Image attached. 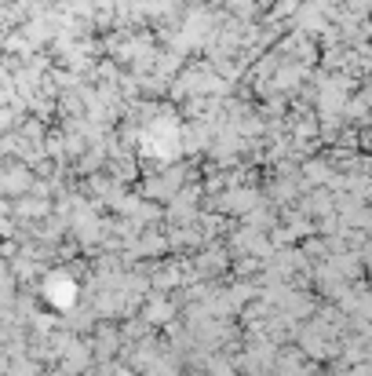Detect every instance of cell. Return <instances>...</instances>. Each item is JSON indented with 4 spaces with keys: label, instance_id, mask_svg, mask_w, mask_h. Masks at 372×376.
<instances>
[{
    "label": "cell",
    "instance_id": "obj_1",
    "mask_svg": "<svg viewBox=\"0 0 372 376\" xmlns=\"http://www.w3.org/2000/svg\"><path fill=\"white\" fill-rule=\"evenodd\" d=\"M44 300L51 303V307H73V300H77V281L70 278V274H48V281H44Z\"/></svg>",
    "mask_w": 372,
    "mask_h": 376
},
{
    "label": "cell",
    "instance_id": "obj_2",
    "mask_svg": "<svg viewBox=\"0 0 372 376\" xmlns=\"http://www.w3.org/2000/svg\"><path fill=\"white\" fill-rule=\"evenodd\" d=\"M168 315H172V310H168L165 303H153V307H150V318H153V322H165Z\"/></svg>",
    "mask_w": 372,
    "mask_h": 376
}]
</instances>
